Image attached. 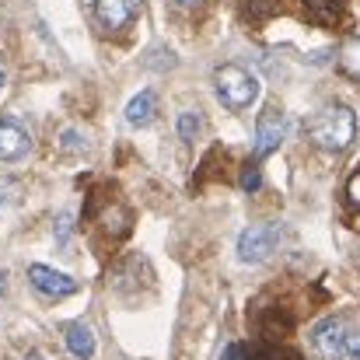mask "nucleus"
<instances>
[{
	"label": "nucleus",
	"mask_w": 360,
	"mask_h": 360,
	"mask_svg": "<svg viewBox=\"0 0 360 360\" xmlns=\"http://www.w3.org/2000/svg\"><path fill=\"white\" fill-rule=\"evenodd\" d=\"M140 4L136 0H95V18L105 32H122L126 25H133Z\"/></svg>",
	"instance_id": "obj_7"
},
{
	"label": "nucleus",
	"mask_w": 360,
	"mask_h": 360,
	"mask_svg": "<svg viewBox=\"0 0 360 360\" xmlns=\"http://www.w3.org/2000/svg\"><path fill=\"white\" fill-rule=\"evenodd\" d=\"M214 91H217L224 109L241 112V109H248L259 98V81L238 63H224V67L214 70Z\"/></svg>",
	"instance_id": "obj_2"
},
{
	"label": "nucleus",
	"mask_w": 360,
	"mask_h": 360,
	"mask_svg": "<svg viewBox=\"0 0 360 360\" xmlns=\"http://www.w3.org/2000/svg\"><path fill=\"white\" fill-rule=\"evenodd\" d=\"M158 112V95L154 91H140L129 105H126V122L129 126H150Z\"/></svg>",
	"instance_id": "obj_10"
},
{
	"label": "nucleus",
	"mask_w": 360,
	"mask_h": 360,
	"mask_svg": "<svg viewBox=\"0 0 360 360\" xmlns=\"http://www.w3.org/2000/svg\"><path fill=\"white\" fill-rule=\"evenodd\" d=\"M340 70H343L347 77L360 81V39H347V42L340 46Z\"/></svg>",
	"instance_id": "obj_12"
},
{
	"label": "nucleus",
	"mask_w": 360,
	"mask_h": 360,
	"mask_svg": "<svg viewBox=\"0 0 360 360\" xmlns=\"http://www.w3.org/2000/svg\"><path fill=\"white\" fill-rule=\"evenodd\" d=\"M304 129H308V140H311L315 147L340 154V150H347V147L354 143V136H357V116H354L350 105L333 102V105L319 109L311 120L304 122Z\"/></svg>",
	"instance_id": "obj_1"
},
{
	"label": "nucleus",
	"mask_w": 360,
	"mask_h": 360,
	"mask_svg": "<svg viewBox=\"0 0 360 360\" xmlns=\"http://www.w3.org/2000/svg\"><path fill=\"white\" fill-rule=\"evenodd\" d=\"M276 238H280V224H252V228H245L238 238V259L241 262H262L273 252Z\"/></svg>",
	"instance_id": "obj_4"
},
{
	"label": "nucleus",
	"mask_w": 360,
	"mask_h": 360,
	"mask_svg": "<svg viewBox=\"0 0 360 360\" xmlns=\"http://www.w3.org/2000/svg\"><path fill=\"white\" fill-rule=\"evenodd\" d=\"M63 340H67V350L77 360L95 357V333H91L84 322H70V326L63 329Z\"/></svg>",
	"instance_id": "obj_9"
},
{
	"label": "nucleus",
	"mask_w": 360,
	"mask_h": 360,
	"mask_svg": "<svg viewBox=\"0 0 360 360\" xmlns=\"http://www.w3.org/2000/svg\"><path fill=\"white\" fill-rule=\"evenodd\" d=\"M304 11L319 25H336L347 11V0H304Z\"/></svg>",
	"instance_id": "obj_11"
},
{
	"label": "nucleus",
	"mask_w": 360,
	"mask_h": 360,
	"mask_svg": "<svg viewBox=\"0 0 360 360\" xmlns=\"http://www.w3.org/2000/svg\"><path fill=\"white\" fill-rule=\"evenodd\" d=\"M70 235V217H60V241Z\"/></svg>",
	"instance_id": "obj_18"
},
{
	"label": "nucleus",
	"mask_w": 360,
	"mask_h": 360,
	"mask_svg": "<svg viewBox=\"0 0 360 360\" xmlns=\"http://www.w3.org/2000/svg\"><path fill=\"white\" fill-rule=\"evenodd\" d=\"M224 360H252V357H248V350H245V347H231V350L224 354Z\"/></svg>",
	"instance_id": "obj_17"
},
{
	"label": "nucleus",
	"mask_w": 360,
	"mask_h": 360,
	"mask_svg": "<svg viewBox=\"0 0 360 360\" xmlns=\"http://www.w3.org/2000/svg\"><path fill=\"white\" fill-rule=\"evenodd\" d=\"M259 186H262V175H259V168H255V165H248V168H245V175H241V189H245V193H255Z\"/></svg>",
	"instance_id": "obj_14"
},
{
	"label": "nucleus",
	"mask_w": 360,
	"mask_h": 360,
	"mask_svg": "<svg viewBox=\"0 0 360 360\" xmlns=\"http://www.w3.org/2000/svg\"><path fill=\"white\" fill-rule=\"evenodd\" d=\"M347 196H350L354 207H360V168L350 175V182H347Z\"/></svg>",
	"instance_id": "obj_16"
},
{
	"label": "nucleus",
	"mask_w": 360,
	"mask_h": 360,
	"mask_svg": "<svg viewBox=\"0 0 360 360\" xmlns=\"http://www.w3.org/2000/svg\"><path fill=\"white\" fill-rule=\"evenodd\" d=\"M25 360H46V357H42V354H35V350H32V354H28V357H25Z\"/></svg>",
	"instance_id": "obj_19"
},
{
	"label": "nucleus",
	"mask_w": 360,
	"mask_h": 360,
	"mask_svg": "<svg viewBox=\"0 0 360 360\" xmlns=\"http://www.w3.org/2000/svg\"><path fill=\"white\" fill-rule=\"evenodd\" d=\"M179 4H186V7H193V4H203V0H179Z\"/></svg>",
	"instance_id": "obj_20"
},
{
	"label": "nucleus",
	"mask_w": 360,
	"mask_h": 360,
	"mask_svg": "<svg viewBox=\"0 0 360 360\" xmlns=\"http://www.w3.org/2000/svg\"><path fill=\"white\" fill-rule=\"evenodd\" d=\"M347 360H360V329H350L347 336Z\"/></svg>",
	"instance_id": "obj_15"
},
{
	"label": "nucleus",
	"mask_w": 360,
	"mask_h": 360,
	"mask_svg": "<svg viewBox=\"0 0 360 360\" xmlns=\"http://www.w3.org/2000/svg\"><path fill=\"white\" fill-rule=\"evenodd\" d=\"M28 150H32L28 133L14 120H0V158L4 161H21Z\"/></svg>",
	"instance_id": "obj_8"
},
{
	"label": "nucleus",
	"mask_w": 360,
	"mask_h": 360,
	"mask_svg": "<svg viewBox=\"0 0 360 360\" xmlns=\"http://www.w3.org/2000/svg\"><path fill=\"white\" fill-rule=\"evenodd\" d=\"M200 129H203V120H200L196 112H182V116H179V136H182L186 143H193V140L200 136Z\"/></svg>",
	"instance_id": "obj_13"
},
{
	"label": "nucleus",
	"mask_w": 360,
	"mask_h": 360,
	"mask_svg": "<svg viewBox=\"0 0 360 360\" xmlns=\"http://www.w3.org/2000/svg\"><path fill=\"white\" fill-rule=\"evenodd\" d=\"M0 91H4V63H0Z\"/></svg>",
	"instance_id": "obj_21"
},
{
	"label": "nucleus",
	"mask_w": 360,
	"mask_h": 360,
	"mask_svg": "<svg viewBox=\"0 0 360 360\" xmlns=\"http://www.w3.org/2000/svg\"><path fill=\"white\" fill-rule=\"evenodd\" d=\"M28 280H32V287H35L39 294H46V297H70V294L77 290V280H70L67 273L49 269V266H42V262L28 266Z\"/></svg>",
	"instance_id": "obj_5"
},
{
	"label": "nucleus",
	"mask_w": 360,
	"mask_h": 360,
	"mask_svg": "<svg viewBox=\"0 0 360 360\" xmlns=\"http://www.w3.org/2000/svg\"><path fill=\"white\" fill-rule=\"evenodd\" d=\"M283 129H287L283 112H280L276 105H269V109L259 116V122H255V158L273 154V150L280 147V140H283Z\"/></svg>",
	"instance_id": "obj_6"
},
{
	"label": "nucleus",
	"mask_w": 360,
	"mask_h": 360,
	"mask_svg": "<svg viewBox=\"0 0 360 360\" xmlns=\"http://www.w3.org/2000/svg\"><path fill=\"white\" fill-rule=\"evenodd\" d=\"M347 336H350V322L333 315V319L315 326L311 347H315V354L322 360H347Z\"/></svg>",
	"instance_id": "obj_3"
}]
</instances>
